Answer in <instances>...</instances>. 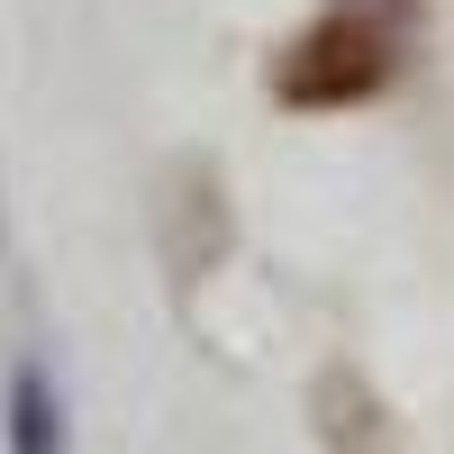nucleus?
Wrapping results in <instances>:
<instances>
[{
  "label": "nucleus",
  "instance_id": "f03ea898",
  "mask_svg": "<svg viewBox=\"0 0 454 454\" xmlns=\"http://www.w3.org/2000/svg\"><path fill=\"white\" fill-rule=\"evenodd\" d=\"M0 419H10V454H64V400L46 364H10V391H0Z\"/></svg>",
  "mask_w": 454,
  "mask_h": 454
},
{
  "label": "nucleus",
  "instance_id": "f257e3e1",
  "mask_svg": "<svg viewBox=\"0 0 454 454\" xmlns=\"http://www.w3.org/2000/svg\"><path fill=\"white\" fill-rule=\"evenodd\" d=\"M409 10L419 0H336V10H318L273 64V91L291 109H346V100L391 91L409 55Z\"/></svg>",
  "mask_w": 454,
  "mask_h": 454
}]
</instances>
